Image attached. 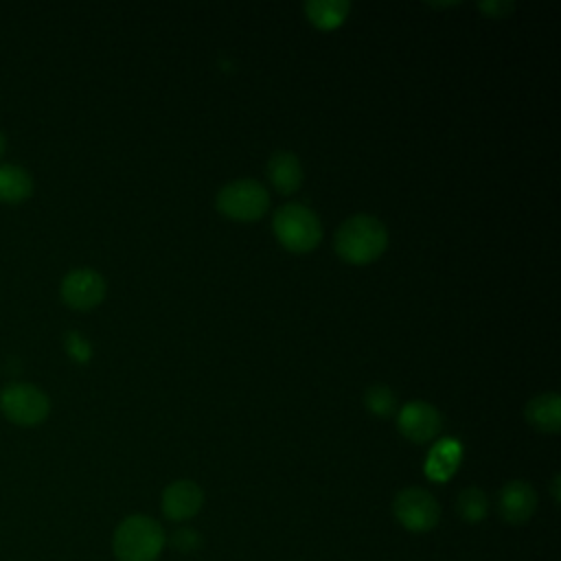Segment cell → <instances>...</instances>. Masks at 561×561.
Returning a JSON list of instances; mask_svg holds the SVG:
<instances>
[{
  "mask_svg": "<svg viewBox=\"0 0 561 561\" xmlns=\"http://www.w3.org/2000/svg\"><path fill=\"white\" fill-rule=\"evenodd\" d=\"M267 178L276 191L289 195L302 184V164L294 151H274L265 164Z\"/></svg>",
  "mask_w": 561,
  "mask_h": 561,
  "instance_id": "11",
  "label": "cell"
},
{
  "mask_svg": "<svg viewBox=\"0 0 561 561\" xmlns=\"http://www.w3.org/2000/svg\"><path fill=\"white\" fill-rule=\"evenodd\" d=\"M537 508V493L524 480L506 482L497 493V513L508 524H524Z\"/></svg>",
  "mask_w": 561,
  "mask_h": 561,
  "instance_id": "9",
  "label": "cell"
},
{
  "mask_svg": "<svg viewBox=\"0 0 561 561\" xmlns=\"http://www.w3.org/2000/svg\"><path fill=\"white\" fill-rule=\"evenodd\" d=\"M272 228L283 248L291 252H309L322 239L320 217L300 202L283 204L272 219Z\"/></svg>",
  "mask_w": 561,
  "mask_h": 561,
  "instance_id": "3",
  "label": "cell"
},
{
  "mask_svg": "<svg viewBox=\"0 0 561 561\" xmlns=\"http://www.w3.org/2000/svg\"><path fill=\"white\" fill-rule=\"evenodd\" d=\"M0 412L15 425L33 427L46 421L50 401L46 392L33 383H9L0 390Z\"/></svg>",
  "mask_w": 561,
  "mask_h": 561,
  "instance_id": "5",
  "label": "cell"
},
{
  "mask_svg": "<svg viewBox=\"0 0 561 561\" xmlns=\"http://www.w3.org/2000/svg\"><path fill=\"white\" fill-rule=\"evenodd\" d=\"M392 513L403 528L412 533H427L438 524L440 506L430 491L421 486H408L394 495Z\"/></svg>",
  "mask_w": 561,
  "mask_h": 561,
  "instance_id": "6",
  "label": "cell"
},
{
  "mask_svg": "<svg viewBox=\"0 0 561 561\" xmlns=\"http://www.w3.org/2000/svg\"><path fill=\"white\" fill-rule=\"evenodd\" d=\"M105 278L96 270L77 267L64 276L59 294L68 307L88 311L101 305V300L105 298Z\"/></svg>",
  "mask_w": 561,
  "mask_h": 561,
  "instance_id": "7",
  "label": "cell"
},
{
  "mask_svg": "<svg viewBox=\"0 0 561 561\" xmlns=\"http://www.w3.org/2000/svg\"><path fill=\"white\" fill-rule=\"evenodd\" d=\"M456 511L458 515L469 522V524H478L486 517L489 513V497L482 489L478 486H467L460 491L458 500H456Z\"/></svg>",
  "mask_w": 561,
  "mask_h": 561,
  "instance_id": "16",
  "label": "cell"
},
{
  "mask_svg": "<svg viewBox=\"0 0 561 561\" xmlns=\"http://www.w3.org/2000/svg\"><path fill=\"white\" fill-rule=\"evenodd\" d=\"M480 9L489 11L493 18H502L504 13L513 11V2H502V0H493V2H480Z\"/></svg>",
  "mask_w": 561,
  "mask_h": 561,
  "instance_id": "20",
  "label": "cell"
},
{
  "mask_svg": "<svg viewBox=\"0 0 561 561\" xmlns=\"http://www.w3.org/2000/svg\"><path fill=\"white\" fill-rule=\"evenodd\" d=\"M526 421L539 430L554 434L561 430V397L557 392H543L533 397L524 408Z\"/></svg>",
  "mask_w": 561,
  "mask_h": 561,
  "instance_id": "12",
  "label": "cell"
},
{
  "mask_svg": "<svg viewBox=\"0 0 561 561\" xmlns=\"http://www.w3.org/2000/svg\"><path fill=\"white\" fill-rule=\"evenodd\" d=\"M460 458H462V447H460L458 440H451V438L440 440L427 454V460H425L427 478H432L436 482L449 480L456 473V469L460 465Z\"/></svg>",
  "mask_w": 561,
  "mask_h": 561,
  "instance_id": "13",
  "label": "cell"
},
{
  "mask_svg": "<svg viewBox=\"0 0 561 561\" xmlns=\"http://www.w3.org/2000/svg\"><path fill=\"white\" fill-rule=\"evenodd\" d=\"M66 348H68V355L77 362H88L92 351H90V344L77 333V331H68L66 335Z\"/></svg>",
  "mask_w": 561,
  "mask_h": 561,
  "instance_id": "18",
  "label": "cell"
},
{
  "mask_svg": "<svg viewBox=\"0 0 561 561\" xmlns=\"http://www.w3.org/2000/svg\"><path fill=\"white\" fill-rule=\"evenodd\" d=\"M215 206L224 217L237 221H254L270 208V193L259 180L239 178L217 191Z\"/></svg>",
  "mask_w": 561,
  "mask_h": 561,
  "instance_id": "4",
  "label": "cell"
},
{
  "mask_svg": "<svg viewBox=\"0 0 561 561\" xmlns=\"http://www.w3.org/2000/svg\"><path fill=\"white\" fill-rule=\"evenodd\" d=\"M335 252L346 263L364 265L379 259L388 245V230L373 215H353L344 219L335 232Z\"/></svg>",
  "mask_w": 561,
  "mask_h": 561,
  "instance_id": "1",
  "label": "cell"
},
{
  "mask_svg": "<svg viewBox=\"0 0 561 561\" xmlns=\"http://www.w3.org/2000/svg\"><path fill=\"white\" fill-rule=\"evenodd\" d=\"M366 408L377 416H390L397 410V397L386 383H373L364 392Z\"/></svg>",
  "mask_w": 561,
  "mask_h": 561,
  "instance_id": "17",
  "label": "cell"
},
{
  "mask_svg": "<svg viewBox=\"0 0 561 561\" xmlns=\"http://www.w3.org/2000/svg\"><path fill=\"white\" fill-rule=\"evenodd\" d=\"M351 4L346 0H309L305 2V13L309 22L318 28H335L344 22Z\"/></svg>",
  "mask_w": 561,
  "mask_h": 561,
  "instance_id": "15",
  "label": "cell"
},
{
  "mask_svg": "<svg viewBox=\"0 0 561 561\" xmlns=\"http://www.w3.org/2000/svg\"><path fill=\"white\" fill-rule=\"evenodd\" d=\"M204 504V493L193 480H175L162 491V513L173 522H184Z\"/></svg>",
  "mask_w": 561,
  "mask_h": 561,
  "instance_id": "10",
  "label": "cell"
},
{
  "mask_svg": "<svg viewBox=\"0 0 561 561\" xmlns=\"http://www.w3.org/2000/svg\"><path fill=\"white\" fill-rule=\"evenodd\" d=\"M4 149H7V140H4V136L0 134V156L4 153Z\"/></svg>",
  "mask_w": 561,
  "mask_h": 561,
  "instance_id": "21",
  "label": "cell"
},
{
  "mask_svg": "<svg viewBox=\"0 0 561 561\" xmlns=\"http://www.w3.org/2000/svg\"><path fill=\"white\" fill-rule=\"evenodd\" d=\"M199 543H202L199 533L193 530V528H180V530L173 533V537H171V546H173L175 550H180V552H191V550H195Z\"/></svg>",
  "mask_w": 561,
  "mask_h": 561,
  "instance_id": "19",
  "label": "cell"
},
{
  "mask_svg": "<svg viewBox=\"0 0 561 561\" xmlns=\"http://www.w3.org/2000/svg\"><path fill=\"white\" fill-rule=\"evenodd\" d=\"M164 530L147 515L125 517L112 539V548L118 561H153L162 552Z\"/></svg>",
  "mask_w": 561,
  "mask_h": 561,
  "instance_id": "2",
  "label": "cell"
},
{
  "mask_svg": "<svg viewBox=\"0 0 561 561\" xmlns=\"http://www.w3.org/2000/svg\"><path fill=\"white\" fill-rule=\"evenodd\" d=\"M440 425V412L427 401H408L399 412V432L412 443L432 440Z\"/></svg>",
  "mask_w": 561,
  "mask_h": 561,
  "instance_id": "8",
  "label": "cell"
},
{
  "mask_svg": "<svg viewBox=\"0 0 561 561\" xmlns=\"http://www.w3.org/2000/svg\"><path fill=\"white\" fill-rule=\"evenodd\" d=\"M33 195V178L15 164H0V202L20 204Z\"/></svg>",
  "mask_w": 561,
  "mask_h": 561,
  "instance_id": "14",
  "label": "cell"
}]
</instances>
